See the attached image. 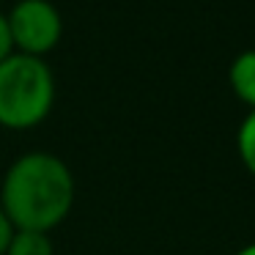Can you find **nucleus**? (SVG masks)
I'll list each match as a JSON object with an SVG mask.
<instances>
[{
    "label": "nucleus",
    "mask_w": 255,
    "mask_h": 255,
    "mask_svg": "<svg viewBox=\"0 0 255 255\" xmlns=\"http://www.w3.org/2000/svg\"><path fill=\"white\" fill-rule=\"evenodd\" d=\"M228 77H231L233 94L255 110V50H247L233 58Z\"/></svg>",
    "instance_id": "4"
},
{
    "label": "nucleus",
    "mask_w": 255,
    "mask_h": 255,
    "mask_svg": "<svg viewBox=\"0 0 255 255\" xmlns=\"http://www.w3.org/2000/svg\"><path fill=\"white\" fill-rule=\"evenodd\" d=\"M236 145H239V156H242L244 167L255 176V110H250V116L239 127Z\"/></svg>",
    "instance_id": "6"
},
{
    "label": "nucleus",
    "mask_w": 255,
    "mask_h": 255,
    "mask_svg": "<svg viewBox=\"0 0 255 255\" xmlns=\"http://www.w3.org/2000/svg\"><path fill=\"white\" fill-rule=\"evenodd\" d=\"M14 47V39H11V30H8V17L0 11V61L11 52Z\"/></svg>",
    "instance_id": "7"
},
{
    "label": "nucleus",
    "mask_w": 255,
    "mask_h": 255,
    "mask_svg": "<svg viewBox=\"0 0 255 255\" xmlns=\"http://www.w3.org/2000/svg\"><path fill=\"white\" fill-rule=\"evenodd\" d=\"M74 203V176L66 162L30 151L11 162L0 187V209L17 231H44L66 220Z\"/></svg>",
    "instance_id": "1"
},
{
    "label": "nucleus",
    "mask_w": 255,
    "mask_h": 255,
    "mask_svg": "<svg viewBox=\"0 0 255 255\" xmlns=\"http://www.w3.org/2000/svg\"><path fill=\"white\" fill-rule=\"evenodd\" d=\"M55 99V77L39 55L8 52L0 61V124L28 129L44 121Z\"/></svg>",
    "instance_id": "2"
},
{
    "label": "nucleus",
    "mask_w": 255,
    "mask_h": 255,
    "mask_svg": "<svg viewBox=\"0 0 255 255\" xmlns=\"http://www.w3.org/2000/svg\"><path fill=\"white\" fill-rule=\"evenodd\" d=\"M6 17L14 44L22 47L19 52L41 55L61 39L63 22L52 0H17L11 14H6Z\"/></svg>",
    "instance_id": "3"
},
{
    "label": "nucleus",
    "mask_w": 255,
    "mask_h": 255,
    "mask_svg": "<svg viewBox=\"0 0 255 255\" xmlns=\"http://www.w3.org/2000/svg\"><path fill=\"white\" fill-rule=\"evenodd\" d=\"M236 255H255V242H253V244H247V247H242Z\"/></svg>",
    "instance_id": "9"
},
{
    "label": "nucleus",
    "mask_w": 255,
    "mask_h": 255,
    "mask_svg": "<svg viewBox=\"0 0 255 255\" xmlns=\"http://www.w3.org/2000/svg\"><path fill=\"white\" fill-rule=\"evenodd\" d=\"M6 255H55L50 233L44 231H14Z\"/></svg>",
    "instance_id": "5"
},
{
    "label": "nucleus",
    "mask_w": 255,
    "mask_h": 255,
    "mask_svg": "<svg viewBox=\"0 0 255 255\" xmlns=\"http://www.w3.org/2000/svg\"><path fill=\"white\" fill-rule=\"evenodd\" d=\"M14 231H17V228L11 225V220L6 217V211L0 209V255H6V250H8V242H11Z\"/></svg>",
    "instance_id": "8"
}]
</instances>
